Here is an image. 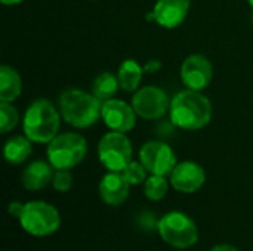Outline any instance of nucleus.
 Segmentation results:
<instances>
[{"label":"nucleus","mask_w":253,"mask_h":251,"mask_svg":"<svg viewBox=\"0 0 253 251\" xmlns=\"http://www.w3.org/2000/svg\"><path fill=\"white\" fill-rule=\"evenodd\" d=\"M132 143L126 133L108 132L98 143V158L108 172H123L132 161Z\"/></svg>","instance_id":"0eeeda50"},{"label":"nucleus","mask_w":253,"mask_h":251,"mask_svg":"<svg viewBox=\"0 0 253 251\" xmlns=\"http://www.w3.org/2000/svg\"><path fill=\"white\" fill-rule=\"evenodd\" d=\"M169 189V183L166 180V176L151 175L144 182V194L150 201H160L166 197Z\"/></svg>","instance_id":"aec40b11"},{"label":"nucleus","mask_w":253,"mask_h":251,"mask_svg":"<svg viewBox=\"0 0 253 251\" xmlns=\"http://www.w3.org/2000/svg\"><path fill=\"white\" fill-rule=\"evenodd\" d=\"M248 1H249V4L253 7V0H248Z\"/></svg>","instance_id":"cd10ccee"},{"label":"nucleus","mask_w":253,"mask_h":251,"mask_svg":"<svg viewBox=\"0 0 253 251\" xmlns=\"http://www.w3.org/2000/svg\"><path fill=\"white\" fill-rule=\"evenodd\" d=\"M61 112L47 99H36L24 114V133L36 143H49L59 132Z\"/></svg>","instance_id":"7ed1b4c3"},{"label":"nucleus","mask_w":253,"mask_h":251,"mask_svg":"<svg viewBox=\"0 0 253 251\" xmlns=\"http://www.w3.org/2000/svg\"><path fill=\"white\" fill-rule=\"evenodd\" d=\"M147 173L148 172L144 167V164L141 161H133V160L122 172V175L125 176L129 185H141L142 182L147 180Z\"/></svg>","instance_id":"4be33fe9"},{"label":"nucleus","mask_w":253,"mask_h":251,"mask_svg":"<svg viewBox=\"0 0 253 251\" xmlns=\"http://www.w3.org/2000/svg\"><path fill=\"white\" fill-rule=\"evenodd\" d=\"M191 0H157L153 13L154 21L168 30L179 27L190 10Z\"/></svg>","instance_id":"ddd939ff"},{"label":"nucleus","mask_w":253,"mask_h":251,"mask_svg":"<svg viewBox=\"0 0 253 251\" xmlns=\"http://www.w3.org/2000/svg\"><path fill=\"white\" fill-rule=\"evenodd\" d=\"M144 72V67H141L135 59H125L117 71L120 89H123L125 92L138 90Z\"/></svg>","instance_id":"f3484780"},{"label":"nucleus","mask_w":253,"mask_h":251,"mask_svg":"<svg viewBox=\"0 0 253 251\" xmlns=\"http://www.w3.org/2000/svg\"><path fill=\"white\" fill-rule=\"evenodd\" d=\"M162 68V62L157 59H150L145 65H144V71L145 72H157Z\"/></svg>","instance_id":"393cba45"},{"label":"nucleus","mask_w":253,"mask_h":251,"mask_svg":"<svg viewBox=\"0 0 253 251\" xmlns=\"http://www.w3.org/2000/svg\"><path fill=\"white\" fill-rule=\"evenodd\" d=\"M132 107L138 117L144 120H157L169 111L170 102L163 89L145 86L135 92L132 98Z\"/></svg>","instance_id":"1a4fd4ad"},{"label":"nucleus","mask_w":253,"mask_h":251,"mask_svg":"<svg viewBox=\"0 0 253 251\" xmlns=\"http://www.w3.org/2000/svg\"><path fill=\"white\" fill-rule=\"evenodd\" d=\"M211 251H239L236 247L230 246V244H219V246H215Z\"/></svg>","instance_id":"a878e982"},{"label":"nucleus","mask_w":253,"mask_h":251,"mask_svg":"<svg viewBox=\"0 0 253 251\" xmlns=\"http://www.w3.org/2000/svg\"><path fill=\"white\" fill-rule=\"evenodd\" d=\"M22 92V80L18 71L9 65L0 67V102H13Z\"/></svg>","instance_id":"dca6fc26"},{"label":"nucleus","mask_w":253,"mask_h":251,"mask_svg":"<svg viewBox=\"0 0 253 251\" xmlns=\"http://www.w3.org/2000/svg\"><path fill=\"white\" fill-rule=\"evenodd\" d=\"M52 185H53V189L58 192L70 191L73 186V176H71L70 170H56L53 173Z\"/></svg>","instance_id":"5701e85b"},{"label":"nucleus","mask_w":253,"mask_h":251,"mask_svg":"<svg viewBox=\"0 0 253 251\" xmlns=\"http://www.w3.org/2000/svg\"><path fill=\"white\" fill-rule=\"evenodd\" d=\"M19 121V114L10 102H0V132L9 133L16 127Z\"/></svg>","instance_id":"412c9836"},{"label":"nucleus","mask_w":253,"mask_h":251,"mask_svg":"<svg viewBox=\"0 0 253 251\" xmlns=\"http://www.w3.org/2000/svg\"><path fill=\"white\" fill-rule=\"evenodd\" d=\"M157 231L162 240L178 250L193 247L199 240V229L194 220L181 212H169L157 223Z\"/></svg>","instance_id":"39448f33"},{"label":"nucleus","mask_w":253,"mask_h":251,"mask_svg":"<svg viewBox=\"0 0 253 251\" xmlns=\"http://www.w3.org/2000/svg\"><path fill=\"white\" fill-rule=\"evenodd\" d=\"M119 87H120L119 77L110 71H104L95 77V80L92 83V93L99 101L104 102V101L114 98L116 93L119 92Z\"/></svg>","instance_id":"6ab92c4d"},{"label":"nucleus","mask_w":253,"mask_h":251,"mask_svg":"<svg viewBox=\"0 0 253 251\" xmlns=\"http://www.w3.org/2000/svg\"><path fill=\"white\" fill-rule=\"evenodd\" d=\"M139 161L150 175L168 176L175 169L176 155L173 149L160 141H150L139 149Z\"/></svg>","instance_id":"6e6552de"},{"label":"nucleus","mask_w":253,"mask_h":251,"mask_svg":"<svg viewBox=\"0 0 253 251\" xmlns=\"http://www.w3.org/2000/svg\"><path fill=\"white\" fill-rule=\"evenodd\" d=\"M22 210H24V204H21L18 201H12L9 204V209H7L9 215L13 216V217H16V219H19V216L22 215Z\"/></svg>","instance_id":"b1692460"},{"label":"nucleus","mask_w":253,"mask_h":251,"mask_svg":"<svg viewBox=\"0 0 253 251\" xmlns=\"http://www.w3.org/2000/svg\"><path fill=\"white\" fill-rule=\"evenodd\" d=\"M87 154L86 139L73 132L56 135L47 145V161L55 170H71Z\"/></svg>","instance_id":"20e7f679"},{"label":"nucleus","mask_w":253,"mask_h":251,"mask_svg":"<svg viewBox=\"0 0 253 251\" xmlns=\"http://www.w3.org/2000/svg\"><path fill=\"white\" fill-rule=\"evenodd\" d=\"M136 115L138 114L135 112L133 107L126 104L125 101L111 98L102 102L101 118L104 124L113 132H130L136 124Z\"/></svg>","instance_id":"9d476101"},{"label":"nucleus","mask_w":253,"mask_h":251,"mask_svg":"<svg viewBox=\"0 0 253 251\" xmlns=\"http://www.w3.org/2000/svg\"><path fill=\"white\" fill-rule=\"evenodd\" d=\"M53 179V167L49 161L36 160L30 163L21 176V182L27 191L36 192L46 188Z\"/></svg>","instance_id":"2eb2a0df"},{"label":"nucleus","mask_w":253,"mask_h":251,"mask_svg":"<svg viewBox=\"0 0 253 251\" xmlns=\"http://www.w3.org/2000/svg\"><path fill=\"white\" fill-rule=\"evenodd\" d=\"M129 186L122 172H110L99 182V197L107 206H120L129 197Z\"/></svg>","instance_id":"4468645a"},{"label":"nucleus","mask_w":253,"mask_h":251,"mask_svg":"<svg viewBox=\"0 0 253 251\" xmlns=\"http://www.w3.org/2000/svg\"><path fill=\"white\" fill-rule=\"evenodd\" d=\"M211 101L197 90H182L176 93L169 107L170 121L182 130H199L212 120Z\"/></svg>","instance_id":"f257e3e1"},{"label":"nucleus","mask_w":253,"mask_h":251,"mask_svg":"<svg viewBox=\"0 0 253 251\" xmlns=\"http://www.w3.org/2000/svg\"><path fill=\"white\" fill-rule=\"evenodd\" d=\"M4 6H15V4H19L22 3L24 0H0Z\"/></svg>","instance_id":"bb28decb"},{"label":"nucleus","mask_w":253,"mask_h":251,"mask_svg":"<svg viewBox=\"0 0 253 251\" xmlns=\"http://www.w3.org/2000/svg\"><path fill=\"white\" fill-rule=\"evenodd\" d=\"M21 228L33 237H49L61 226L59 212L44 201H30L24 204L22 215L19 216Z\"/></svg>","instance_id":"423d86ee"},{"label":"nucleus","mask_w":253,"mask_h":251,"mask_svg":"<svg viewBox=\"0 0 253 251\" xmlns=\"http://www.w3.org/2000/svg\"><path fill=\"white\" fill-rule=\"evenodd\" d=\"M33 142L27 136H15L4 143L3 157L9 164H22L33 152Z\"/></svg>","instance_id":"a211bd4d"},{"label":"nucleus","mask_w":253,"mask_h":251,"mask_svg":"<svg viewBox=\"0 0 253 251\" xmlns=\"http://www.w3.org/2000/svg\"><path fill=\"white\" fill-rule=\"evenodd\" d=\"M170 176V185L173 189L182 194H193L199 191L206 182L205 169L194 161H182L175 166Z\"/></svg>","instance_id":"f8f14e48"},{"label":"nucleus","mask_w":253,"mask_h":251,"mask_svg":"<svg viewBox=\"0 0 253 251\" xmlns=\"http://www.w3.org/2000/svg\"><path fill=\"white\" fill-rule=\"evenodd\" d=\"M213 78V67L211 61L200 53L190 55L185 58L181 67V80L191 90L206 89Z\"/></svg>","instance_id":"9b49d317"},{"label":"nucleus","mask_w":253,"mask_h":251,"mask_svg":"<svg viewBox=\"0 0 253 251\" xmlns=\"http://www.w3.org/2000/svg\"><path fill=\"white\" fill-rule=\"evenodd\" d=\"M102 101L92 92L68 89L59 96V112L67 124L76 129H86L101 118Z\"/></svg>","instance_id":"f03ea898"}]
</instances>
